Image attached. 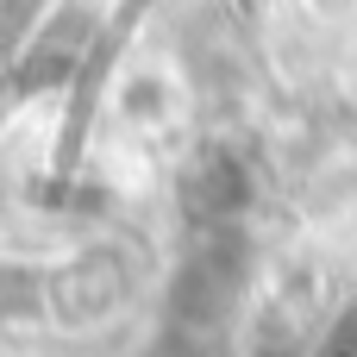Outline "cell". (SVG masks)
<instances>
[{"label":"cell","mask_w":357,"mask_h":357,"mask_svg":"<svg viewBox=\"0 0 357 357\" xmlns=\"http://www.w3.org/2000/svg\"><path fill=\"white\" fill-rule=\"evenodd\" d=\"M144 6H151V0H119V6L107 13V25L88 38V50H82V63H75V75H69V119H63V138H56V157H50L56 176H69V169L82 163L88 126H94V113H100V100H107V82H113V69H119V56H126V38H132L138 19H144Z\"/></svg>","instance_id":"6da1fadb"},{"label":"cell","mask_w":357,"mask_h":357,"mask_svg":"<svg viewBox=\"0 0 357 357\" xmlns=\"http://www.w3.org/2000/svg\"><path fill=\"white\" fill-rule=\"evenodd\" d=\"M314 6H320V13H326V19H339V13H345V6H351V0H314Z\"/></svg>","instance_id":"7a4b0ae2"}]
</instances>
